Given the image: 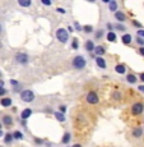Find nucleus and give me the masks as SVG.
<instances>
[{"label": "nucleus", "instance_id": "1", "mask_svg": "<svg viewBox=\"0 0 144 147\" xmlns=\"http://www.w3.org/2000/svg\"><path fill=\"white\" fill-rule=\"evenodd\" d=\"M86 65H87V60H86V58H84V56L77 55V56H74V58H73L72 67L74 68V69L82 70V69H84V68H86Z\"/></svg>", "mask_w": 144, "mask_h": 147}, {"label": "nucleus", "instance_id": "2", "mask_svg": "<svg viewBox=\"0 0 144 147\" xmlns=\"http://www.w3.org/2000/svg\"><path fill=\"white\" fill-rule=\"evenodd\" d=\"M56 38H58V41H60L61 44H66L68 40H69V32H68L65 28L60 27L56 31Z\"/></svg>", "mask_w": 144, "mask_h": 147}, {"label": "nucleus", "instance_id": "3", "mask_svg": "<svg viewBox=\"0 0 144 147\" xmlns=\"http://www.w3.org/2000/svg\"><path fill=\"white\" fill-rule=\"evenodd\" d=\"M15 61L19 64V65H27L29 63V56L26 53H17L15 56H14Z\"/></svg>", "mask_w": 144, "mask_h": 147}, {"label": "nucleus", "instance_id": "4", "mask_svg": "<svg viewBox=\"0 0 144 147\" xmlns=\"http://www.w3.org/2000/svg\"><path fill=\"white\" fill-rule=\"evenodd\" d=\"M21 98L24 102H32L35 100V92L32 90H23L21 91Z\"/></svg>", "mask_w": 144, "mask_h": 147}, {"label": "nucleus", "instance_id": "5", "mask_svg": "<svg viewBox=\"0 0 144 147\" xmlns=\"http://www.w3.org/2000/svg\"><path fill=\"white\" fill-rule=\"evenodd\" d=\"M86 100H87V102L91 104V105H97V104L100 102V97H98L97 92H94V91H89L88 94H87Z\"/></svg>", "mask_w": 144, "mask_h": 147}, {"label": "nucleus", "instance_id": "6", "mask_svg": "<svg viewBox=\"0 0 144 147\" xmlns=\"http://www.w3.org/2000/svg\"><path fill=\"white\" fill-rule=\"evenodd\" d=\"M144 111V104L143 102H134L131 106V114L133 115H140Z\"/></svg>", "mask_w": 144, "mask_h": 147}, {"label": "nucleus", "instance_id": "7", "mask_svg": "<svg viewBox=\"0 0 144 147\" xmlns=\"http://www.w3.org/2000/svg\"><path fill=\"white\" fill-rule=\"evenodd\" d=\"M143 134H144V129L142 127H135L131 131V136L134 138H140V137H143Z\"/></svg>", "mask_w": 144, "mask_h": 147}, {"label": "nucleus", "instance_id": "8", "mask_svg": "<svg viewBox=\"0 0 144 147\" xmlns=\"http://www.w3.org/2000/svg\"><path fill=\"white\" fill-rule=\"evenodd\" d=\"M96 65L98 68H101V69H106L107 63H106L105 58H103V56H97V58H96Z\"/></svg>", "mask_w": 144, "mask_h": 147}, {"label": "nucleus", "instance_id": "9", "mask_svg": "<svg viewBox=\"0 0 144 147\" xmlns=\"http://www.w3.org/2000/svg\"><path fill=\"white\" fill-rule=\"evenodd\" d=\"M115 18H116V21L119 23H124L126 21V14L124 12H121V10H117V12H115Z\"/></svg>", "mask_w": 144, "mask_h": 147}, {"label": "nucleus", "instance_id": "10", "mask_svg": "<svg viewBox=\"0 0 144 147\" xmlns=\"http://www.w3.org/2000/svg\"><path fill=\"white\" fill-rule=\"evenodd\" d=\"M1 123L4 124L5 127H10V125H13V123H14L13 117H12V115H4V117H3V119H1Z\"/></svg>", "mask_w": 144, "mask_h": 147}, {"label": "nucleus", "instance_id": "11", "mask_svg": "<svg viewBox=\"0 0 144 147\" xmlns=\"http://www.w3.org/2000/svg\"><path fill=\"white\" fill-rule=\"evenodd\" d=\"M106 53V49L102 46V45H98V46L94 47V50H93V54H94L96 56H103Z\"/></svg>", "mask_w": 144, "mask_h": 147}, {"label": "nucleus", "instance_id": "12", "mask_svg": "<svg viewBox=\"0 0 144 147\" xmlns=\"http://www.w3.org/2000/svg\"><path fill=\"white\" fill-rule=\"evenodd\" d=\"M32 109H29V107H27V109H24V110H22V113H21V119L22 120H27L28 118L32 115Z\"/></svg>", "mask_w": 144, "mask_h": 147}, {"label": "nucleus", "instance_id": "13", "mask_svg": "<svg viewBox=\"0 0 144 147\" xmlns=\"http://www.w3.org/2000/svg\"><path fill=\"white\" fill-rule=\"evenodd\" d=\"M94 47H96V45H94V42H93V40H87L86 44H84V49L88 53H92L93 50H94Z\"/></svg>", "mask_w": 144, "mask_h": 147}, {"label": "nucleus", "instance_id": "14", "mask_svg": "<svg viewBox=\"0 0 144 147\" xmlns=\"http://www.w3.org/2000/svg\"><path fill=\"white\" fill-rule=\"evenodd\" d=\"M12 104H13V100L9 97H1V100H0V105L3 107H9L12 106Z\"/></svg>", "mask_w": 144, "mask_h": 147}, {"label": "nucleus", "instance_id": "15", "mask_svg": "<svg viewBox=\"0 0 144 147\" xmlns=\"http://www.w3.org/2000/svg\"><path fill=\"white\" fill-rule=\"evenodd\" d=\"M131 41H133V37L129 33H124V35L121 36V42H123L124 45H130Z\"/></svg>", "mask_w": 144, "mask_h": 147}, {"label": "nucleus", "instance_id": "16", "mask_svg": "<svg viewBox=\"0 0 144 147\" xmlns=\"http://www.w3.org/2000/svg\"><path fill=\"white\" fill-rule=\"evenodd\" d=\"M126 82H128V83H130V84H135L138 82L137 76H135L134 73H130V74H128V76H126Z\"/></svg>", "mask_w": 144, "mask_h": 147}, {"label": "nucleus", "instance_id": "17", "mask_svg": "<svg viewBox=\"0 0 144 147\" xmlns=\"http://www.w3.org/2000/svg\"><path fill=\"white\" fill-rule=\"evenodd\" d=\"M117 7H119V4H117L116 0H110V3H109L110 12H117Z\"/></svg>", "mask_w": 144, "mask_h": 147}, {"label": "nucleus", "instance_id": "18", "mask_svg": "<svg viewBox=\"0 0 144 147\" xmlns=\"http://www.w3.org/2000/svg\"><path fill=\"white\" fill-rule=\"evenodd\" d=\"M115 72H116L117 74H125L126 73V67L124 65V64H117V65L115 67Z\"/></svg>", "mask_w": 144, "mask_h": 147}, {"label": "nucleus", "instance_id": "19", "mask_svg": "<svg viewBox=\"0 0 144 147\" xmlns=\"http://www.w3.org/2000/svg\"><path fill=\"white\" fill-rule=\"evenodd\" d=\"M106 38H107V41L109 42H115L117 40V36H116V33H115L114 31H111V32L109 31V33L106 35Z\"/></svg>", "mask_w": 144, "mask_h": 147}, {"label": "nucleus", "instance_id": "20", "mask_svg": "<svg viewBox=\"0 0 144 147\" xmlns=\"http://www.w3.org/2000/svg\"><path fill=\"white\" fill-rule=\"evenodd\" d=\"M13 141H14L13 133H5L4 134V143H5V145H10Z\"/></svg>", "mask_w": 144, "mask_h": 147}, {"label": "nucleus", "instance_id": "21", "mask_svg": "<svg viewBox=\"0 0 144 147\" xmlns=\"http://www.w3.org/2000/svg\"><path fill=\"white\" fill-rule=\"evenodd\" d=\"M54 115H55V118L58 119L60 123H64L65 121V115L63 114V113H60V111H55L54 113Z\"/></svg>", "mask_w": 144, "mask_h": 147}, {"label": "nucleus", "instance_id": "22", "mask_svg": "<svg viewBox=\"0 0 144 147\" xmlns=\"http://www.w3.org/2000/svg\"><path fill=\"white\" fill-rule=\"evenodd\" d=\"M18 4L23 8H28V7H31L32 1H31V0H18Z\"/></svg>", "mask_w": 144, "mask_h": 147}, {"label": "nucleus", "instance_id": "23", "mask_svg": "<svg viewBox=\"0 0 144 147\" xmlns=\"http://www.w3.org/2000/svg\"><path fill=\"white\" fill-rule=\"evenodd\" d=\"M70 138H72V136H70L69 132H65L63 136V140H61V142L63 143H65V145H68V143L70 142Z\"/></svg>", "mask_w": 144, "mask_h": 147}, {"label": "nucleus", "instance_id": "24", "mask_svg": "<svg viewBox=\"0 0 144 147\" xmlns=\"http://www.w3.org/2000/svg\"><path fill=\"white\" fill-rule=\"evenodd\" d=\"M13 138H14V140L21 141V140H23V138H24V136H23V133H22L21 131H15L13 133Z\"/></svg>", "mask_w": 144, "mask_h": 147}, {"label": "nucleus", "instance_id": "25", "mask_svg": "<svg viewBox=\"0 0 144 147\" xmlns=\"http://www.w3.org/2000/svg\"><path fill=\"white\" fill-rule=\"evenodd\" d=\"M114 28L117 31H121V32H124V31H126V27L124 26L123 23H115L114 24Z\"/></svg>", "mask_w": 144, "mask_h": 147}, {"label": "nucleus", "instance_id": "26", "mask_svg": "<svg viewBox=\"0 0 144 147\" xmlns=\"http://www.w3.org/2000/svg\"><path fill=\"white\" fill-rule=\"evenodd\" d=\"M82 31H84V33H92L93 32V27L87 24V26H83L82 27Z\"/></svg>", "mask_w": 144, "mask_h": 147}, {"label": "nucleus", "instance_id": "27", "mask_svg": "<svg viewBox=\"0 0 144 147\" xmlns=\"http://www.w3.org/2000/svg\"><path fill=\"white\" fill-rule=\"evenodd\" d=\"M103 33H105V31H103V30H97V31H96V33H94L96 38H102L103 37Z\"/></svg>", "mask_w": 144, "mask_h": 147}, {"label": "nucleus", "instance_id": "28", "mask_svg": "<svg viewBox=\"0 0 144 147\" xmlns=\"http://www.w3.org/2000/svg\"><path fill=\"white\" fill-rule=\"evenodd\" d=\"M135 42H137V44L139 45L140 47H144V38H142V37H137V38H135Z\"/></svg>", "mask_w": 144, "mask_h": 147}, {"label": "nucleus", "instance_id": "29", "mask_svg": "<svg viewBox=\"0 0 144 147\" xmlns=\"http://www.w3.org/2000/svg\"><path fill=\"white\" fill-rule=\"evenodd\" d=\"M131 24H133V26H134V27H138V28H139V30H142V27H143V24L140 23V22L135 21V19H134V21H131Z\"/></svg>", "mask_w": 144, "mask_h": 147}, {"label": "nucleus", "instance_id": "30", "mask_svg": "<svg viewBox=\"0 0 144 147\" xmlns=\"http://www.w3.org/2000/svg\"><path fill=\"white\" fill-rule=\"evenodd\" d=\"M112 97H114L115 100H120L121 98V92L120 91H115L114 94H112Z\"/></svg>", "mask_w": 144, "mask_h": 147}, {"label": "nucleus", "instance_id": "31", "mask_svg": "<svg viewBox=\"0 0 144 147\" xmlns=\"http://www.w3.org/2000/svg\"><path fill=\"white\" fill-rule=\"evenodd\" d=\"M72 47H73L74 50H77L78 47H79V44H78V40H77V38H74V40H73V42H72Z\"/></svg>", "mask_w": 144, "mask_h": 147}, {"label": "nucleus", "instance_id": "32", "mask_svg": "<svg viewBox=\"0 0 144 147\" xmlns=\"http://www.w3.org/2000/svg\"><path fill=\"white\" fill-rule=\"evenodd\" d=\"M137 35H138V37L144 38V30H138L137 31Z\"/></svg>", "mask_w": 144, "mask_h": 147}, {"label": "nucleus", "instance_id": "33", "mask_svg": "<svg viewBox=\"0 0 144 147\" xmlns=\"http://www.w3.org/2000/svg\"><path fill=\"white\" fill-rule=\"evenodd\" d=\"M7 94H8V91L5 90V87H0V96H4Z\"/></svg>", "mask_w": 144, "mask_h": 147}, {"label": "nucleus", "instance_id": "34", "mask_svg": "<svg viewBox=\"0 0 144 147\" xmlns=\"http://www.w3.org/2000/svg\"><path fill=\"white\" fill-rule=\"evenodd\" d=\"M41 3H42L44 5H46V7H50V5L52 4V3L50 1V0H41Z\"/></svg>", "mask_w": 144, "mask_h": 147}, {"label": "nucleus", "instance_id": "35", "mask_svg": "<svg viewBox=\"0 0 144 147\" xmlns=\"http://www.w3.org/2000/svg\"><path fill=\"white\" fill-rule=\"evenodd\" d=\"M10 84H12L13 87H18L19 86V83H18V81H17V80H12V81H10Z\"/></svg>", "mask_w": 144, "mask_h": 147}, {"label": "nucleus", "instance_id": "36", "mask_svg": "<svg viewBox=\"0 0 144 147\" xmlns=\"http://www.w3.org/2000/svg\"><path fill=\"white\" fill-rule=\"evenodd\" d=\"M59 111H60V113H63V114H64V113L66 111V106L60 105V106H59Z\"/></svg>", "mask_w": 144, "mask_h": 147}, {"label": "nucleus", "instance_id": "37", "mask_svg": "<svg viewBox=\"0 0 144 147\" xmlns=\"http://www.w3.org/2000/svg\"><path fill=\"white\" fill-rule=\"evenodd\" d=\"M56 12H58V13H61V14H65L66 10L64 9V8H58V9H56Z\"/></svg>", "mask_w": 144, "mask_h": 147}, {"label": "nucleus", "instance_id": "38", "mask_svg": "<svg viewBox=\"0 0 144 147\" xmlns=\"http://www.w3.org/2000/svg\"><path fill=\"white\" fill-rule=\"evenodd\" d=\"M35 142H36V145H42V143H44V140H40V138H35Z\"/></svg>", "mask_w": 144, "mask_h": 147}, {"label": "nucleus", "instance_id": "39", "mask_svg": "<svg viewBox=\"0 0 144 147\" xmlns=\"http://www.w3.org/2000/svg\"><path fill=\"white\" fill-rule=\"evenodd\" d=\"M74 26H75V28H77V31H82V27L78 22H74Z\"/></svg>", "mask_w": 144, "mask_h": 147}, {"label": "nucleus", "instance_id": "40", "mask_svg": "<svg viewBox=\"0 0 144 147\" xmlns=\"http://www.w3.org/2000/svg\"><path fill=\"white\" fill-rule=\"evenodd\" d=\"M138 90H139L142 94H144V84H140V86H138Z\"/></svg>", "mask_w": 144, "mask_h": 147}, {"label": "nucleus", "instance_id": "41", "mask_svg": "<svg viewBox=\"0 0 144 147\" xmlns=\"http://www.w3.org/2000/svg\"><path fill=\"white\" fill-rule=\"evenodd\" d=\"M107 28L110 30V32L111 31H114V24H111V23H107Z\"/></svg>", "mask_w": 144, "mask_h": 147}, {"label": "nucleus", "instance_id": "42", "mask_svg": "<svg viewBox=\"0 0 144 147\" xmlns=\"http://www.w3.org/2000/svg\"><path fill=\"white\" fill-rule=\"evenodd\" d=\"M139 54L142 56H144V47H139Z\"/></svg>", "mask_w": 144, "mask_h": 147}, {"label": "nucleus", "instance_id": "43", "mask_svg": "<svg viewBox=\"0 0 144 147\" xmlns=\"http://www.w3.org/2000/svg\"><path fill=\"white\" fill-rule=\"evenodd\" d=\"M66 31H68V32H73V31H74V28H73L72 26H69V27H68V30H66Z\"/></svg>", "mask_w": 144, "mask_h": 147}, {"label": "nucleus", "instance_id": "44", "mask_svg": "<svg viewBox=\"0 0 144 147\" xmlns=\"http://www.w3.org/2000/svg\"><path fill=\"white\" fill-rule=\"evenodd\" d=\"M139 78H140V81H142V82H144V73H140Z\"/></svg>", "mask_w": 144, "mask_h": 147}, {"label": "nucleus", "instance_id": "45", "mask_svg": "<svg viewBox=\"0 0 144 147\" xmlns=\"http://www.w3.org/2000/svg\"><path fill=\"white\" fill-rule=\"evenodd\" d=\"M72 147H82V145H80V143H74Z\"/></svg>", "mask_w": 144, "mask_h": 147}, {"label": "nucleus", "instance_id": "46", "mask_svg": "<svg viewBox=\"0 0 144 147\" xmlns=\"http://www.w3.org/2000/svg\"><path fill=\"white\" fill-rule=\"evenodd\" d=\"M0 87H4V81L0 80Z\"/></svg>", "mask_w": 144, "mask_h": 147}, {"label": "nucleus", "instance_id": "47", "mask_svg": "<svg viewBox=\"0 0 144 147\" xmlns=\"http://www.w3.org/2000/svg\"><path fill=\"white\" fill-rule=\"evenodd\" d=\"M3 136H4V132H3L1 129H0V137H3Z\"/></svg>", "mask_w": 144, "mask_h": 147}, {"label": "nucleus", "instance_id": "48", "mask_svg": "<svg viewBox=\"0 0 144 147\" xmlns=\"http://www.w3.org/2000/svg\"><path fill=\"white\" fill-rule=\"evenodd\" d=\"M1 32H3V26H1V23H0V35H1Z\"/></svg>", "mask_w": 144, "mask_h": 147}, {"label": "nucleus", "instance_id": "49", "mask_svg": "<svg viewBox=\"0 0 144 147\" xmlns=\"http://www.w3.org/2000/svg\"><path fill=\"white\" fill-rule=\"evenodd\" d=\"M0 129H1V121H0Z\"/></svg>", "mask_w": 144, "mask_h": 147}, {"label": "nucleus", "instance_id": "50", "mask_svg": "<svg viewBox=\"0 0 144 147\" xmlns=\"http://www.w3.org/2000/svg\"><path fill=\"white\" fill-rule=\"evenodd\" d=\"M0 77H1V72H0Z\"/></svg>", "mask_w": 144, "mask_h": 147}]
</instances>
